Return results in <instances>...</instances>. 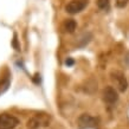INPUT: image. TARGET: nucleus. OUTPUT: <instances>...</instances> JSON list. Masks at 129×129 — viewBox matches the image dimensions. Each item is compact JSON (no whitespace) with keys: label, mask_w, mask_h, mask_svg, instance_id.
Here are the masks:
<instances>
[{"label":"nucleus","mask_w":129,"mask_h":129,"mask_svg":"<svg viewBox=\"0 0 129 129\" xmlns=\"http://www.w3.org/2000/svg\"><path fill=\"white\" fill-rule=\"evenodd\" d=\"M50 122V116L46 114H37L28 121L27 125L30 129H38L40 127H46Z\"/></svg>","instance_id":"1"},{"label":"nucleus","mask_w":129,"mask_h":129,"mask_svg":"<svg viewBox=\"0 0 129 129\" xmlns=\"http://www.w3.org/2000/svg\"><path fill=\"white\" fill-rule=\"evenodd\" d=\"M98 120L89 114H82L77 120V125L79 129H90L97 125Z\"/></svg>","instance_id":"2"},{"label":"nucleus","mask_w":129,"mask_h":129,"mask_svg":"<svg viewBox=\"0 0 129 129\" xmlns=\"http://www.w3.org/2000/svg\"><path fill=\"white\" fill-rule=\"evenodd\" d=\"M89 0H71L70 3L65 6V11L70 14H77L82 12L88 6Z\"/></svg>","instance_id":"3"},{"label":"nucleus","mask_w":129,"mask_h":129,"mask_svg":"<svg viewBox=\"0 0 129 129\" xmlns=\"http://www.w3.org/2000/svg\"><path fill=\"white\" fill-rule=\"evenodd\" d=\"M19 124V120L10 114L0 115V129H14Z\"/></svg>","instance_id":"4"},{"label":"nucleus","mask_w":129,"mask_h":129,"mask_svg":"<svg viewBox=\"0 0 129 129\" xmlns=\"http://www.w3.org/2000/svg\"><path fill=\"white\" fill-rule=\"evenodd\" d=\"M111 79H113L117 89L121 92H124L125 90L128 89V81L125 78V76L122 74L121 71H113L111 72Z\"/></svg>","instance_id":"5"},{"label":"nucleus","mask_w":129,"mask_h":129,"mask_svg":"<svg viewBox=\"0 0 129 129\" xmlns=\"http://www.w3.org/2000/svg\"><path fill=\"white\" fill-rule=\"evenodd\" d=\"M103 100L108 104H114L116 103L118 100V94L117 91L114 89L113 86H107L104 91H103Z\"/></svg>","instance_id":"6"},{"label":"nucleus","mask_w":129,"mask_h":129,"mask_svg":"<svg viewBox=\"0 0 129 129\" xmlns=\"http://www.w3.org/2000/svg\"><path fill=\"white\" fill-rule=\"evenodd\" d=\"M10 83H11V76L10 74H6L4 78L1 79V82H0V95L4 94L5 91L8 89V86H10Z\"/></svg>","instance_id":"7"},{"label":"nucleus","mask_w":129,"mask_h":129,"mask_svg":"<svg viewBox=\"0 0 129 129\" xmlns=\"http://www.w3.org/2000/svg\"><path fill=\"white\" fill-rule=\"evenodd\" d=\"M63 26H64V30L67 32L72 33V32L76 30V27H77V23H76L74 19H68V20H65V23H64Z\"/></svg>","instance_id":"8"},{"label":"nucleus","mask_w":129,"mask_h":129,"mask_svg":"<svg viewBox=\"0 0 129 129\" xmlns=\"http://www.w3.org/2000/svg\"><path fill=\"white\" fill-rule=\"evenodd\" d=\"M97 6L103 11H108L110 7V0H97Z\"/></svg>","instance_id":"9"},{"label":"nucleus","mask_w":129,"mask_h":129,"mask_svg":"<svg viewBox=\"0 0 129 129\" xmlns=\"http://www.w3.org/2000/svg\"><path fill=\"white\" fill-rule=\"evenodd\" d=\"M128 1L129 0H115V4H116L117 7L123 8V7H125V6L128 5Z\"/></svg>","instance_id":"10"},{"label":"nucleus","mask_w":129,"mask_h":129,"mask_svg":"<svg viewBox=\"0 0 129 129\" xmlns=\"http://www.w3.org/2000/svg\"><path fill=\"white\" fill-rule=\"evenodd\" d=\"M74 59L72 58H68L67 60H65V65H68V67H72L74 65Z\"/></svg>","instance_id":"11"},{"label":"nucleus","mask_w":129,"mask_h":129,"mask_svg":"<svg viewBox=\"0 0 129 129\" xmlns=\"http://www.w3.org/2000/svg\"><path fill=\"white\" fill-rule=\"evenodd\" d=\"M13 46L16 47V50H18V51L20 50V47L17 45V36L16 35H14V40H13Z\"/></svg>","instance_id":"12"}]
</instances>
